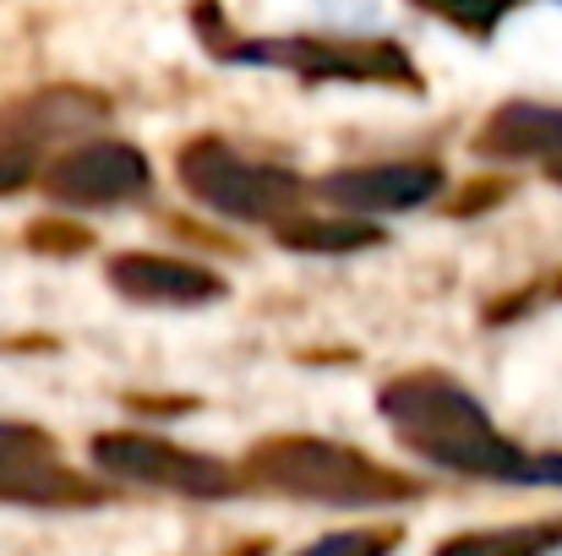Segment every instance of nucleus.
<instances>
[{
    "instance_id": "f257e3e1",
    "label": "nucleus",
    "mask_w": 562,
    "mask_h": 556,
    "mask_svg": "<svg viewBox=\"0 0 562 556\" xmlns=\"http://www.w3.org/2000/svg\"><path fill=\"white\" fill-rule=\"evenodd\" d=\"M376 404L393 436L426 464H442L453 475H481V480H519L525 453L492 425V415L453 376H437V371L393 376Z\"/></svg>"
},
{
    "instance_id": "f03ea898",
    "label": "nucleus",
    "mask_w": 562,
    "mask_h": 556,
    "mask_svg": "<svg viewBox=\"0 0 562 556\" xmlns=\"http://www.w3.org/2000/svg\"><path fill=\"white\" fill-rule=\"evenodd\" d=\"M240 480L268 486V491H284V497H301V502H328V508L409 502L420 491L398 469L376 464L372 453H356V447L323 442V436H273V442H257Z\"/></svg>"
},
{
    "instance_id": "7ed1b4c3",
    "label": "nucleus",
    "mask_w": 562,
    "mask_h": 556,
    "mask_svg": "<svg viewBox=\"0 0 562 556\" xmlns=\"http://www.w3.org/2000/svg\"><path fill=\"white\" fill-rule=\"evenodd\" d=\"M181 181L196 202H207L213 213L240 218V224H273L279 229L301 213V181L290 170L240 159L218 137H196L181 148Z\"/></svg>"
},
{
    "instance_id": "20e7f679",
    "label": "nucleus",
    "mask_w": 562,
    "mask_h": 556,
    "mask_svg": "<svg viewBox=\"0 0 562 556\" xmlns=\"http://www.w3.org/2000/svg\"><path fill=\"white\" fill-rule=\"evenodd\" d=\"M93 464L115 480H137L154 491H181V497H229L240 491V475L207 453H191L181 442L148 436V431H104L93 436Z\"/></svg>"
},
{
    "instance_id": "39448f33",
    "label": "nucleus",
    "mask_w": 562,
    "mask_h": 556,
    "mask_svg": "<svg viewBox=\"0 0 562 556\" xmlns=\"http://www.w3.org/2000/svg\"><path fill=\"white\" fill-rule=\"evenodd\" d=\"M0 502L16 508H88L104 502V491L77 475L55 442L22 420H0Z\"/></svg>"
},
{
    "instance_id": "423d86ee",
    "label": "nucleus",
    "mask_w": 562,
    "mask_h": 556,
    "mask_svg": "<svg viewBox=\"0 0 562 556\" xmlns=\"http://www.w3.org/2000/svg\"><path fill=\"white\" fill-rule=\"evenodd\" d=\"M148 159L132 143H82L44 170V191L66 207H115L148 191Z\"/></svg>"
},
{
    "instance_id": "0eeeda50",
    "label": "nucleus",
    "mask_w": 562,
    "mask_h": 556,
    "mask_svg": "<svg viewBox=\"0 0 562 556\" xmlns=\"http://www.w3.org/2000/svg\"><path fill=\"white\" fill-rule=\"evenodd\" d=\"M246 60H273L301 77H334V82H415L398 44H339V38H279L240 49Z\"/></svg>"
},
{
    "instance_id": "6e6552de",
    "label": "nucleus",
    "mask_w": 562,
    "mask_h": 556,
    "mask_svg": "<svg viewBox=\"0 0 562 556\" xmlns=\"http://www.w3.org/2000/svg\"><path fill=\"white\" fill-rule=\"evenodd\" d=\"M442 191V170L404 159V164H367V170H339L323 181V196L356 218H387V213H409L426 207Z\"/></svg>"
},
{
    "instance_id": "1a4fd4ad",
    "label": "nucleus",
    "mask_w": 562,
    "mask_h": 556,
    "mask_svg": "<svg viewBox=\"0 0 562 556\" xmlns=\"http://www.w3.org/2000/svg\"><path fill=\"white\" fill-rule=\"evenodd\" d=\"M110 284L143 306H207L224 295L218 273L181 262V257H159V251H121L110 262Z\"/></svg>"
},
{
    "instance_id": "9d476101",
    "label": "nucleus",
    "mask_w": 562,
    "mask_h": 556,
    "mask_svg": "<svg viewBox=\"0 0 562 556\" xmlns=\"http://www.w3.org/2000/svg\"><path fill=\"white\" fill-rule=\"evenodd\" d=\"M475 148H481L486 159H541V164H558L562 159V110L558 104H536V99H514V104H503V110L481 126Z\"/></svg>"
},
{
    "instance_id": "9b49d317",
    "label": "nucleus",
    "mask_w": 562,
    "mask_h": 556,
    "mask_svg": "<svg viewBox=\"0 0 562 556\" xmlns=\"http://www.w3.org/2000/svg\"><path fill=\"white\" fill-rule=\"evenodd\" d=\"M104 115V104L93 99V93H77V88H55V93H38V99H27L11 121H5V132L16 137V143H44V137H66V132H82V126H93Z\"/></svg>"
},
{
    "instance_id": "f8f14e48",
    "label": "nucleus",
    "mask_w": 562,
    "mask_h": 556,
    "mask_svg": "<svg viewBox=\"0 0 562 556\" xmlns=\"http://www.w3.org/2000/svg\"><path fill=\"white\" fill-rule=\"evenodd\" d=\"M558 552H562V519H536V524H503V530L453 535L431 556H558Z\"/></svg>"
},
{
    "instance_id": "ddd939ff",
    "label": "nucleus",
    "mask_w": 562,
    "mask_h": 556,
    "mask_svg": "<svg viewBox=\"0 0 562 556\" xmlns=\"http://www.w3.org/2000/svg\"><path fill=\"white\" fill-rule=\"evenodd\" d=\"M279 240L290 251H317V257H345V251H361L376 246L382 229L372 218H356V213H339V218H290L279 224Z\"/></svg>"
},
{
    "instance_id": "4468645a",
    "label": "nucleus",
    "mask_w": 562,
    "mask_h": 556,
    "mask_svg": "<svg viewBox=\"0 0 562 556\" xmlns=\"http://www.w3.org/2000/svg\"><path fill=\"white\" fill-rule=\"evenodd\" d=\"M398 546L393 530H339V535H323L312 546H301L295 556H387Z\"/></svg>"
},
{
    "instance_id": "2eb2a0df",
    "label": "nucleus",
    "mask_w": 562,
    "mask_h": 556,
    "mask_svg": "<svg viewBox=\"0 0 562 556\" xmlns=\"http://www.w3.org/2000/svg\"><path fill=\"white\" fill-rule=\"evenodd\" d=\"M426 11H437V16H448V22H459L464 33H492L519 0H420Z\"/></svg>"
},
{
    "instance_id": "dca6fc26",
    "label": "nucleus",
    "mask_w": 562,
    "mask_h": 556,
    "mask_svg": "<svg viewBox=\"0 0 562 556\" xmlns=\"http://www.w3.org/2000/svg\"><path fill=\"white\" fill-rule=\"evenodd\" d=\"M519 480H525V486H562V453L525 458V464H519Z\"/></svg>"
},
{
    "instance_id": "f3484780",
    "label": "nucleus",
    "mask_w": 562,
    "mask_h": 556,
    "mask_svg": "<svg viewBox=\"0 0 562 556\" xmlns=\"http://www.w3.org/2000/svg\"><path fill=\"white\" fill-rule=\"evenodd\" d=\"M27 175H33L27 154H0V191H16V185H27Z\"/></svg>"
},
{
    "instance_id": "a211bd4d",
    "label": "nucleus",
    "mask_w": 562,
    "mask_h": 556,
    "mask_svg": "<svg viewBox=\"0 0 562 556\" xmlns=\"http://www.w3.org/2000/svg\"><path fill=\"white\" fill-rule=\"evenodd\" d=\"M240 556H257V552H240Z\"/></svg>"
}]
</instances>
